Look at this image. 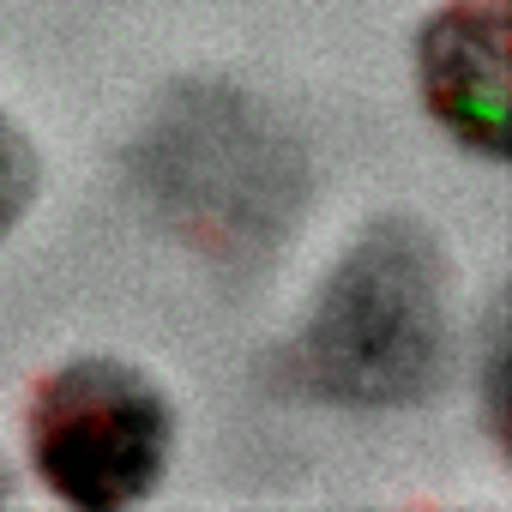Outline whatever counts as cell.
I'll return each mask as SVG.
<instances>
[{
	"instance_id": "6da1fadb",
	"label": "cell",
	"mask_w": 512,
	"mask_h": 512,
	"mask_svg": "<svg viewBox=\"0 0 512 512\" xmlns=\"http://www.w3.org/2000/svg\"><path fill=\"white\" fill-rule=\"evenodd\" d=\"M452 368V290L446 253L410 217L368 223L320 284L296 374L314 398L344 410L422 404Z\"/></svg>"
},
{
	"instance_id": "7a4b0ae2",
	"label": "cell",
	"mask_w": 512,
	"mask_h": 512,
	"mask_svg": "<svg viewBox=\"0 0 512 512\" xmlns=\"http://www.w3.org/2000/svg\"><path fill=\"white\" fill-rule=\"evenodd\" d=\"M25 440L55 500L79 512H121L157 494L175 458V404L121 356H73L37 386Z\"/></svg>"
},
{
	"instance_id": "3957f363",
	"label": "cell",
	"mask_w": 512,
	"mask_h": 512,
	"mask_svg": "<svg viewBox=\"0 0 512 512\" xmlns=\"http://www.w3.org/2000/svg\"><path fill=\"white\" fill-rule=\"evenodd\" d=\"M434 121L476 157H506V0H446L416 37Z\"/></svg>"
},
{
	"instance_id": "277c9868",
	"label": "cell",
	"mask_w": 512,
	"mask_h": 512,
	"mask_svg": "<svg viewBox=\"0 0 512 512\" xmlns=\"http://www.w3.org/2000/svg\"><path fill=\"white\" fill-rule=\"evenodd\" d=\"M37 193H43V157H37L31 133L0 109V241L25 223V211L37 205Z\"/></svg>"
},
{
	"instance_id": "5b68a950",
	"label": "cell",
	"mask_w": 512,
	"mask_h": 512,
	"mask_svg": "<svg viewBox=\"0 0 512 512\" xmlns=\"http://www.w3.org/2000/svg\"><path fill=\"white\" fill-rule=\"evenodd\" d=\"M13 500V470H7V458H0V506Z\"/></svg>"
}]
</instances>
